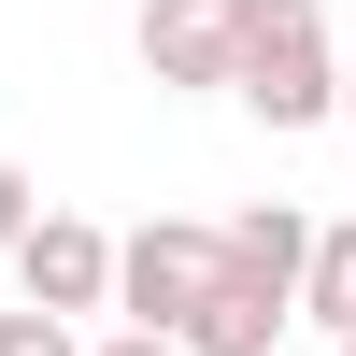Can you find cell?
Instances as JSON below:
<instances>
[{"label":"cell","instance_id":"obj_1","mask_svg":"<svg viewBox=\"0 0 356 356\" xmlns=\"http://www.w3.org/2000/svg\"><path fill=\"white\" fill-rule=\"evenodd\" d=\"M228 29H243V72H228V100H243L257 129H328V114H342L328 0H228Z\"/></svg>","mask_w":356,"mask_h":356},{"label":"cell","instance_id":"obj_2","mask_svg":"<svg viewBox=\"0 0 356 356\" xmlns=\"http://www.w3.org/2000/svg\"><path fill=\"white\" fill-rule=\"evenodd\" d=\"M228 285V228H200V214H143L129 243H114V314L129 328H171L186 342V314Z\"/></svg>","mask_w":356,"mask_h":356},{"label":"cell","instance_id":"obj_3","mask_svg":"<svg viewBox=\"0 0 356 356\" xmlns=\"http://www.w3.org/2000/svg\"><path fill=\"white\" fill-rule=\"evenodd\" d=\"M0 271H15V300H43V314H72V328H86V314H114V228H86V214H57V200H43L29 243L0 257Z\"/></svg>","mask_w":356,"mask_h":356},{"label":"cell","instance_id":"obj_4","mask_svg":"<svg viewBox=\"0 0 356 356\" xmlns=\"http://www.w3.org/2000/svg\"><path fill=\"white\" fill-rule=\"evenodd\" d=\"M129 43H143V72H157V86H228V72H243L228 0H143V15H129Z\"/></svg>","mask_w":356,"mask_h":356},{"label":"cell","instance_id":"obj_5","mask_svg":"<svg viewBox=\"0 0 356 356\" xmlns=\"http://www.w3.org/2000/svg\"><path fill=\"white\" fill-rule=\"evenodd\" d=\"M228 271L271 285V300H300V271H314V214H300V200H243V214H228Z\"/></svg>","mask_w":356,"mask_h":356},{"label":"cell","instance_id":"obj_6","mask_svg":"<svg viewBox=\"0 0 356 356\" xmlns=\"http://www.w3.org/2000/svg\"><path fill=\"white\" fill-rule=\"evenodd\" d=\"M285 314H300V300H271V285H243V271H228L214 300L186 314V356H271V342H285Z\"/></svg>","mask_w":356,"mask_h":356},{"label":"cell","instance_id":"obj_7","mask_svg":"<svg viewBox=\"0 0 356 356\" xmlns=\"http://www.w3.org/2000/svg\"><path fill=\"white\" fill-rule=\"evenodd\" d=\"M300 314H314L328 342L356 328V214H342V228H314V271H300Z\"/></svg>","mask_w":356,"mask_h":356},{"label":"cell","instance_id":"obj_8","mask_svg":"<svg viewBox=\"0 0 356 356\" xmlns=\"http://www.w3.org/2000/svg\"><path fill=\"white\" fill-rule=\"evenodd\" d=\"M0 356H86V328L43 314V300H15V314H0Z\"/></svg>","mask_w":356,"mask_h":356},{"label":"cell","instance_id":"obj_9","mask_svg":"<svg viewBox=\"0 0 356 356\" xmlns=\"http://www.w3.org/2000/svg\"><path fill=\"white\" fill-rule=\"evenodd\" d=\"M29 214H43V186H29V171H15V157H0V257H15V243H29Z\"/></svg>","mask_w":356,"mask_h":356},{"label":"cell","instance_id":"obj_10","mask_svg":"<svg viewBox=\"0 0 356 356\" xmlns=\"http://www.w3.org/2000/svg\"><path fill=\"white\" fill-rule=\"evenodd\" d=\"M86 356H186L171 328H114V342H86Z\"/></svg>","mask_w":356,"mask_h":356},{"label":"cell","instance_id":"obj_11","mask_svg":"<svg viewBox=\"0 0 356 356\" xmlns=\"http://www.w3.org/2000/svg\"><path fill=\"white\" fill-rule=\"evenodd\" d=\"M342 129H356V57H342Z\"/></svg>","mask_w":356,"mask_h":356},{"label":"cell","instance_id":"obj_12","mask_svg":"<svg viewBox=\"0 0 356 356\" xmlns=\"http://www.w3.org/2000/svg\"><path fill=\"white\" fill-rule=\"evenodd\" d=\"M342 356H356V328H342Z\"/></svg>","mask_w":356,"mask_h":356}]
</instances>
